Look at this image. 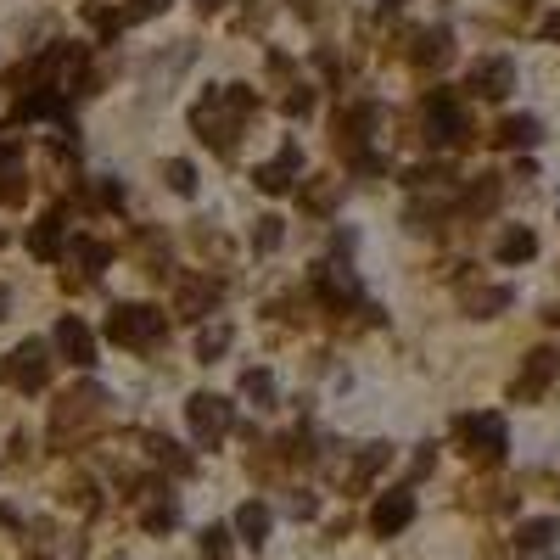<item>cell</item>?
I'll use <instances>...</instances> for the list:
<instances>
[{
  "instance_id": "cell-36",
  "label": "cell",
  "mask_w": 560,
  "mask_h": 560,
  "mask_svg": "<svg viewBox=\"0 0 560 560\" xmlns=\"http://www.w3.org/2000/svg\"><path fill=\"white\" fill-rule=\"evenodd\" d=\"M17 157H23V152H17L12 140H0V180H6V174H17Z\"/></svg>"
},
{
  "instance_id": "cell-30",
  "label": "cell",
  "mask_w": 560,
  "mask_h": 560,
  "mask_svg": "<svg viewBox=\"0 0 560 560\" xmlns=\"http://www.w3.org/2000/svg\"><path fill=\"white\" fill-rule=\"evenodd\" d=\"M163 180L174 185V191H180V196H196V168L185 163V157H174V163L163 168Z\"/></svg>"
},
{
  "instance_id": "cell-21",
  "label": "cell",
  "mask_w": 560,
  "mask_h": 560,
  "mask_svg": "<svg viewBox=\"0 0 560 560\" xmlns=\"http://www.w3.org/2000/svg\"><path fill=\"white\" fill-rule=\"evenodd\" d=\"M544 135V129H538V118H504L499 129H493V146H510V152H516V146H532V140Z\"/></svg>"
},
{
  "instance_id": "cell-5",
  "label": "cell",
  "mask_w": 560,
  "mask_h": 560,
  "mask_svg": "<svg viewBox=\"0 0 560 560\" xmlns=\"http://www.w3.org/2000/svg\"><path fill=\"white\" fill-rule=\"evenodd\" d=\"M191 124H196V135L208 140L219 157H230L236 152V129H241V112L230 107L224 96H208V101H196V112H191Z\"/></svg>"
},
{
  "instance_id": "cell-18",
  "label": "cell",
  "mask_w": 560,
  "mask_h": 560,
  "mask_svg": "<svg viewBox=\"0 0 560 560\" xmlns=\"http://www.w3.org/2000/svg\"><path fill=\"white\" fill-rule=\"evenodd\" d=\"M336 196H342V180L314 174V180H303V191H297V208H303V213H331Z\"/></svg>"
},
{
  "instance_id": "cell-43",
  "label": "cell",
  "mask_w": 560,
  "mask_h": 560,
  "mask_svg": "<svg viewBox=\"0 0 560 560\" xmlns=\"http://www.w3.org/2000/svg\"><path fill=\"white\" fill-rule=\"evenodd\" d=\"M303 6H308V12H314V0H297V12H303Z\"/></svg>"
},
{
  "instance_id": "cell-6",
  "label": "cell",
  "mask_w": 560,
  "mask_h": 560,
  "mask_svg": "<svg viewBox=\"0 0 560 560\" xmlns=\"http://www.w3.org/2000/svg\"><path fill=\"white\" fill-rule=\"evenodd\" d=\"M185 420H191L196 443H219V437L236 426V409H230V398H219V392H191V398H185Z\"/></svg>"
},
{
  "instance_id": "cell-29",
  "label": "cell",
  "mask_w": 560,
  "mask_h": 560,
  "mask_svg": "<svg viewBox=\"0 0 560 560\" xmlns=\"http://www.w3.org/2000/svg\"><path fill=\"white\" fill-rule=\"evenodd\" d=\"M516 544L521 549H549V544H555V521H549V516L544 521H527V527L516 532Z\"/></svg>"
},
{
  "instance_id": "cell-19",
  "label": "cell",
  "mask_w": 560,
  "mask_h": 560,
  "mask_svg": "<svg viewBox=\"0 0 560 560\" xmlns=\"http://www.w3.org/2000/svg\"><path fill=\"white\" fill-rule=\"evenodd\" d=\"M387 460H392L387 443H364V454L353 460V471H348V493H364V488H370V476H376Z\"/></svg>"
},
{
  "instance_id": "cell-12",
  "label": "cell",
  "mask_w": 560,
  "mask_h": 560,
  "mask_svg": "<svg viewBox=\"0 0 560 560\" xmlns=\"http://www.w3.org/2000/svg\"><path fill=\"white\" fill-rule=\"evenodd\" d=\"M51 342H56V353H62L68 364H79V370H90V364H96V331H90L84 320H73V314H68V320H56Z\"/></svg>"
},
{
  "instance_id": "cell-11",
  "label": "cell",
  "mask_w": 560,
  "mask_h": 560,
  "mask_svg": "<svg viewBox=\"0 0 560 560\" xmlns=\"http://www.w3.org/2000/svg\"><path fill=\"white\" fill-rule=\"evenodd\" d=\"M409 521H415V493H409V488L381 493L376 510H370V532H376V538H392V532H404Z\"/></svg>"
},
{
  "instance_id": "cell-22",
  "label": "cell",
  "mask_w": 560,
  "mask_h": 560,
  "mask_svg": "<svg viewBox=\"0 0 560 560\" xmlns=\"http://www.w3.org/2000/svg\"><path fill=\"white\" fill-rule=\"evenodd\" d=\"M140 527H146V532H174V527H180V504L168 499V493H157V499L140 510Z\"/></svg>"
},
{
  "instance_id": "cell-25",
  "label": "cell",
  "mask_w": 560,
  "mask_h": 560,
  "mask_svg": "<svg viewBox=\"0 0 560 560\" xmlns=\"http://www.w3.org/2000/svg\"><path fill=\"white\" fill-rule=\"evenodd\" d=\"M504 303H510V292H504V286H482V292L471 286V292H465V308H471L476 320H488V314H499Z\"/></svg>"
},
{
  "instance_id": "cell-16",
  "label": "cell",
  "mask_w": 560,
  "mask_h": 560,
  "mask_svg": "<svg viewBox=\"0 0 560 560\" xmlns=\"http://www.w3.org/2000/svg\"><path fill=\"white\" fill-rule=\"evenodd\" d=\"M448 56H454V34H448V28H426L415 40V51H409V62H415V68H443Z\"/></svg>"
},
{
  "instance_id": "cell-40",
  "label": "cell",
  "mask_w": 560,
  "mask_h": 560,
  "mask_svg": "<svg viewBox=\"0 0 560 560\" xmlns=\"http://www.w3.org/2000/svg\"><path fill=\"white\" fill-rule=\"evenodd\" d=\"M196 6H202V12H219V6H224V0H196Z\"/></svg>"
},
{
  "instance_id": "cell-17",
  "label": "cell",
  "mask_w": 560,
  "mask_h": 560,
  "mask_svg": "<svg viewBox=\"0 0 560 560\" xmlns=\"http://www.w3.org/2000/svg\"><path fill=\"white\" fill-rule=\"evenodd\" d=\"M269 527H275V516H269V504H264V499H247V504L236 510V532H241V544L258 549V544L269 538Z\"/></svg>"
},
{
  "instance_id": "cell-31",
  "label": "cell",
  "mask_w": 560,
  "mask_h": 560,
  "mask_svg": "<svg viewBox=\"0 0 560 560\" xmlns=\"http://www.w3.org/2000/svg\"><path fill=\"white\" fill-rule=\"evenodd\" d=\"M202 560H230V527H202Z\"/></svg>"
},
{
  "instance_id": "cell-4",
  "label": "cell",
  "mask_w": 560,
  "mask_h": 560,
  "mask_svg": "<svg viewBox=\"0 0 560 560\" xmlns=\"http://www.w3.org/2000/svg\"><path fill=\"white\" fill-rule=\"evenodd\" d=\"M0 381H12V387H23V392H40L45 381H51V342H40V336L17 342V348L0 359Z\"/></svg>"
},
{
  "instance_id": "cell-28",
  "label": "cell",
  "mask_w": 560,
  "mask_h": 560,
  "mask_svg": "<svg viewBox=\"0 0 560 560\" xmlns=\"http://www.w3.org/2000/svg\"><path fill=\"white\" fill-rule=\"evenodd\" d=\"M241 392H247L252 404H275V376H269V370H247V376H241Z\"/></svg>"
},
{
  "instance_id": "cell-35",
  "label": "cell",
  "mask_w": 560,
  "mask_h": 560,
  "mask_svg": "<svg viewBox=\"0 0 560 560\" xmlns=\"http://www.w3.org/2000/svg\"><path fill=\"white\" fill-rule=\"evenodd\" d=\"M308 107H314V96H308V84H292V96H286V112L297 118V112H308Z\"/></svg>"
},
{
  "instance_id": "cell-15",
  "label": "cell",
  "mask_w": 560,
  "mask_h": 560,
  "mask_svg": "<svg viewBox=\"0 0 560 560\" xmlns=\"http://www.w3.org/2000/svg\"><path fill=\"white\" fill-rule=\"evenodd\" d=\"M62 230H68V213L51 208L45 219H34V230H28V252H34V258H62Z\"/></svg>"
},
{
  "instance_id": "cell-32",
  "label": "cell",
  "mask_w": 560,
  "mask_h": 560,
  "mask_svg": "<svg viewBox=\"0 0 560 560\" xmlns=\"http://www.w3.org/2000/svg\"><path fill=\"white\" fill-rule=\"evenodd\" d=\"M409 230H437V219H443V208H432V202H409Z\"/></svg>"
},
{
  "instance_id": "cell-37",
  "label": "cell",
  "mask_w": 560,
  "mask_h": 560,
  "mask_svg": "<svg viewBox=\"0 0 560 560\" xmlns=\"http://www.w3.org/2000/svg\"><path fill=\"white\" fill-rule=\"evenodd\" d=\"M0 202H23V174H6V180H0Z\"/></svg>"
},
{
  "instance_id": "cell-42",
  "label": "cell",
  "mask_w": 560,
  "mask_h": 560,
  "mask_svg": "<svg viewBox=\"0 0 560 560\" xmlns=\"http://www.w3.org/2000/svg\"><path fill=\"white\" fill-rule=\"evenodd\" d=\"M398 6H404V0H381V12H398Z\"/></svg>"
},
{
  "instance_id": "cell-38",
  "label": "cell",
  "mask_w": 560,
  "mask_h": 560,
  "mask_svg": "<svg viewBox=\"0 0 560 560\" xmlns=\"http://www.w3.org/2000/svg\"><path fill=\"white\" fill-rule=\"evenodd\" d=\"M314 510H320V504L308 499V493H297V499H292V516H297V521H308V516H314Z\"/></svg>"
},
{
  "instance_id": "cell-14",
  "label": "cell",
  "mask_w": 560,
  "mask_h": 560,
  "mask_svg": "<svg viewBox=\"0 0 560 560\" xmlns=\"http://www.w3.org/2000/svg\"><path fill=\"white\" fill-rule=\"evenodd\" d=\"M297 174H303V146H297V140H286L275 163H264L258 174H252V180H258V191L280 196V191H292V180H297Z\"/></svg>"
},
{
  "instance_id": "cell-9",
  "label": "cell",
  "mask_w": 560,
  "mask_h": 560,
  "mask_svg": "<svg viewBox=\"0 0 560 560\" xmlns=\"http://www.w3.org/2000/svg\"><path fill=\"white\" fill-rule=\"evenodd\" d=\"M213 303H219V280L174 275V314H180V320H202V314H213Z\"/></svg>"
},
{
  "instance_id": "cell-24",
  "label": "cell",
  "mask_w": 560,
  "mask_h": 560,
  "mask_svg": "<svg viewBox=\"0 0 560 560\" xmlns=\"http://www.w3.org/2000/svg\"><path fill=\"white\" fill-rule=\"evenodd\" d=\"M152 460H157V465H168L174 476H191V471H196V460L185 454L180 443H168V437H152Z\"/></svg>"
},
{
  "instance_id": "cell-23",
  "label": "cell",
  "mask_w": 560,
  "mask_h": 560,
  "mask_svg": "<svg viewBox=\"0 0 560 560\" xmlns=\"http://www.w3.org/2000/svg\"><path fill=\"white\" fill-rule=\"evenodd\" d=\"M107 258H112L107 241H96V236H79V241H73V264H84V275H90V280L107 269Z\"/></svg>"
},
{
  "instance_id": "cell-34",
  "label": "cell",
  "mask_w": 560,
  "mask_h": 560,
  "mask_svg": "<svg viewBox=\"0 0 560 560\" xmlns=\"http://www.w3.org/2000/svg\"><path fill=\"white\" fill-rule=\"evenodd\" d=\"M168 0H135V6H124V23H140V17H157Z\"/></svg>"
},
{
  "instance_id": "cell-7",
  "label": "cell",
  "mask_w": 560,
  "mask_h": 560,
  "mask_svg": "<svg viewBox=\"0 0 560 560\" xmlns=\"http://www.w3.org/2000/svg\"><path fill=\"white\" fill-rule=\"evenodd\" d=\"M426 129H432V146H460V140L471 135L460 101L448 96V90H432V96H426Z\"/></svg>"
},
{
  "instance_id": "cell-8",
  "label": "cell",
  "mask_w": 560,
  "mask_h": 560,
  "mask_svg": "<svg viewBox=\"0 0 560 560\" xmlns=\"http://www.w3.org/2000/svg\"><path fill=\"white\" fill-rule=\"evenodd\" d=\"M381 118L376 101H353V107L336 112V152L348 157H364V135H370V124Z\"/></svg>"
},
{
  "instance_id": "cell-39",
  "label": "cell",
  "mask_w": 560,
  "mask_h": 560,
  "mask_svg": "<svg viewBox=\"0 0 560 560\" xmlns=\"http://www.w3.org/2000/svg\"><path fill=\"white\" fill-rule=\"evenodd\" d=\"M544 40H560V12L544 17Z\"/></svg>"
},
{
  "instance_id": "cell-33",
  "label": "cell",
  "mask_w": 560,
  "mask_h": 560,
  "mask_svg": "<svg viewBox=\"0 0 560 560\" xmlns=\"http://www.w3.org/2000/svg\"><path fill=\"white\" fill-rule=\"evenodd\" d=\"M252 247H258V252H275L280 247V219H258V224H252Z\"/></svg>"
},
{
  "instance_id": "cell-20",
  "label": "cell",
  "mask_w": 560,
  "mask_h": 560,
  "mask_svg": "<svg viewBox=\"0 0 560 560\" xmlns=\"http://www.w3.org/2000/svg\"><path fill=\"white\" fill-rule=\"evenodd\" d=\"M532 252H538V236H532L527 224H510L499 236V264H527Z\"/></svg>"
},
{
  "instance_id": "cell-13",
  "label": "cell",
  "mask_w": 560,
  "mask_h": 560,
  "mask_svg": "<svg viewBox=\"0 0 560 560\" xmlns=\"http://www.w3.org/2000/svg\"><path fill=\"white\" fill-rule=\"evenodd\" d=\"M465 84H471V96L499 101V96H510V84H516V62H510V56H482Z\"/></svg>"
},
{
  "instance_id": "cell-10",
  "label": "cell",
  "mask_w": 560,
  "mask_h": 560,
  "mask_svg": "<svg viewBox=\"0 0 560 560\" xmlns=\"http://www.w3.org/2000/svg\"><path fill=\"white\" fill-rule=\"evenodd\" d=\"M555 376H560V348H532L527 353V370H521L516 387H510V398H516V404H527V398H538V392H544Z\"/></svg>"
},
{
  "instance_id": "cell-27",
  "label": "cell",
  "mask_w": 560,
  "mask_h": 560,
  "mask_svg": "<svg viewBox=\"0 0 560 560\" xmlns=\"http://www.w3.org/2000/svg\"><path fill=\"white\" fill-rule=\"evenodd\" d=\"M493 202H499V180H493V174H482V180L465 191V213H488Z\"/></svg>"
},
{
  "instance_id": "cell-41",
  "label": "cell",
  "mask_w": 560,
  "mask_h": 560,
  "mask_svg": "<svg viewBox=\"0 0 560 560\" xmlns=\"http://www.w3.org/2000/svg\"><path fill=\"white\" fill-rule=\"evenodd\" d=\"M6 303H12V292H6V286H0V320H6Z\"/></svg>"
},
{
  "instance_id": "cell-1",
  "label": "cell",
  "mask_w": 560,
  "mask_h": 560,
  "mask_svg": "<svg viewBox=\"0 0 560 560\" xmlns=\"http://www.w3.org/2000/svg\"><path fill=\"white\" fill-rule=\"evenodd\" d=\"M163 331H168V314L152 303H118L107 314V336L118 348H157Z\"/></svg>"
},
{
  "instance_id": "cell-2",
  "label": "cell",
  "mask_w": 560,
  "mask_h": 560,
  "mask_svg": "<svg viewBox=\"0 0 560 560\" xmlns=\"http://www.w3.org/2000/svg\"><path fill=\"white\" fill-rule=\"evenodd\" d=\"M101 404H107V392H101L96 381H73L51 409V443H68L73 432H84V426L101 415Z\"/></svg>"
},
{
  "instance_id": "cell-26",
  "label": "cell",
  "mask_w": 560,
  "mask_h": 560,
  "mask_svg": "<svg viewBox=\"0 0 560 560\" xmlns=\"http://www.w3.org/2000/svg\"><path fill=\"white\" fill-rule=\"evenodd\" d=\"M224 348H230V325H224V320H219V325H202V336H196V359L213 364Z\"/></svg>"
},
{
  "instance_id": "cell-3",
  "label": "cell",
  "mask_w": 560,
  "mask_h": 560,
  "mask_svg": "<svg viewBox=\"0 0 560 560\" xmlns=\"http://www.w3.org/2000/svg\"><path fill=\"white\" fill-rule=\"evenodd\" d=\"M454 437H460V448L476 465H499L504 448H510V432H504L499 415H460L454 420Z\"/></svg>"
}]
</instances>
